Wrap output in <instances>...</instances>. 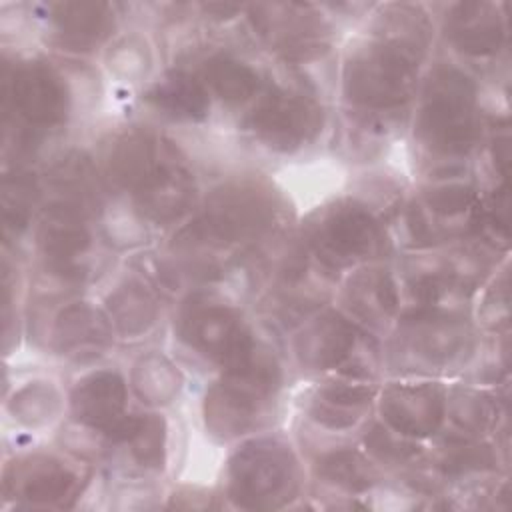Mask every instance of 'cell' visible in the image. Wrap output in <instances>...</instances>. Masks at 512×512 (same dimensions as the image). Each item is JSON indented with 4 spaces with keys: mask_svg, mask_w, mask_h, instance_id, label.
<instances>
[{
    "mask_svg": "<svg viewBox=\"0 0 512 512\" xmlns=\"http://www.w3.org/2000/svg\"><path fill=\"white\" fill-rule=\"evenodd\" d=\"M426 148L446 156L466 154L478 136L474 84L456 68H440L428 82L416 124Z\"/></svg>",
    "mask_w": 512,
    "mask_h": 512,
    "instance_id": "6da1fadb",
    "label": "cell"
},
{
    "mask_svg": "<svg viewBox=\"0 0 512 512\" xmlns=\"http://www.w3.org/2000/svg\"><path fill=\"white\" fill-rule=\"evenodd\" d=\"M416 74L418 64L408 44L374 42L348 58L344 92L364 110H394L412 98Z\"/></svg>",
    "mask_w": 512,
    "mask_h": 512,
    "instance_id": "7a4b0ae2",
    "label": "cell"
},
{
    "mask_svg": "<svg viewBox=\"0 0 512 512\" xmlns=\"http://www.w3.org/2000/svg\"><path fill=\"white\" fill-rule=\"evenodd\" d=\"M274 220L272 198L256 186H226L214 192L202 216L186 228L178 242L184 246L224 248L256 240Z\"/></svg>",
    "mask_w": 512,
    "mask_h": 512,
    "instance_id": "3957f363",
    "label": "cell"
},
{
    "mask_svg": "<svg viewBox=\"0 0 512 512\" xmlns=\"http://www.w3.org/2000/svg\"><path fill=\"white\" fill-rule=\"evenodd\" d=\"M278 386L274 358L256 352L240 368L226 370L224 378L206 396V422L222 436L248 430L262 414Z\"/></svg>",
    "mask_w": 512,
    "mask_h": 512,
    "instance_id": "277c9868",
    "label": "cell"
},
{
    "mask_svg": "<svg viewBox=\"0 0 512 512\" xmlns=\"http://www.w3.org/2000/svg\"><path fill=\"white\" fill-rule=\"evenodd\" d=\"M296 486V460L276 440L248 442L230 460V494L244 508H276Z\"/></svg>",
    "mask_w": 512,
    "mask_h": 512,
    "instance_id": "5b68a950",
    "label": "cell"
},
{
    "mask_svg": "<svg viewBox=\"0 0 512 512\" xmlns=\"http://www.w3.org/2000/svg\"><path fill=\"white\" fill-rule=\"evenodd\" d=\"M178 330L184 342L218 362L224 372L248 364L258 352L242 318L224 304H192Z\"/></svg>",
    "mask_w": 512,
    "mask_h": 512,
    "instance_id": "8992f818",
    "label": "cell"
},
{
    "mask_svg": "<svg viewBox=\"0 0 512 512\" xmlns=\"http://www.w3.org/2000/svg\"><path fill=\"white\" fill-rule=\"evenodd\" d=\"M4 110L28 128H52L64 122L68 94L60 76L44 64L28 62L4 74Z\"/></svg>",
    "mask_w": 512,
    "mask_h": 512,
    "instance_id": "52a82bcc",
    "label": "cell"
},
{
    "mask_svg": "<svg viewBox=\"0 0 512 512\" xmlns=\"http://www.w3.org/2000/svg\"><path fill=\"white\" fill-rule=\"evenodd\" d=\"M248 126L266 146L288 152L320 132L322 108L306 94L274 90L256 104Z\"/></svg>",
    "mask_w": 512,
    "mask_h": 512,
    "instance_id": "ba28073f",
    "label": "cell"
},
{
    "mask_svg": "<svg viewBox=\"0 0 512 512\" xmlns=\"http://www.w3.org/2000/svg\"><path fill=\"white\" fill-rule=\"evenodd\" d=\"M380 240V224L366 208L356 204L326 212L310 236L312 250L330 268H344L368 258L378 250Z\"/></svg>",
    "mask_w": 512,
    "mask_h": 512,
    "instance_id": "9c48e42d",
    "label": "cell"
},
{
    "mask_svg": "<svg viewBox=\"0 0 512 512\" xmlns=\"http://www.w3.org/2000/svg\"><path fill=\"white\" fill-rule=\"evenodd\" d=\"M72 414L78 422L122 440L132 416L126 414V386L116 372H94L72 392Z\"/></svg>",
    "mask_w": 512,
    "mask_h": 512,
    "instance_id": "30bf717a",
    "label": "cell"
},
{
    "mask_svg": "<svg viewBox=\"0 0 512 512\" xmlns=\"http://www.w3.org/2000/svg\"><path fill=\"white\" fill-rule=\"evenodd\" d=\"M382 418L402 436H430L434 434L446 412L444 392L430 382L396 384L384 392Z\"/></svg>",
    "mask_w": 512,
    "mask_h": 512,
    "instance_id": "8fae6325",
    "label": "cell"
},
{
    "mask_svg": "<svg viewBox=\"0 0 512 512\" xmlns=\"http://www.w3.org/2000/svg\"><path fill=\"white\" fill-rule=\"evenodd\" d=\"M138 210L152 222L178 220L194 200V178L170 152L134 190Z\"/></svg>",
    "mask_w": 512,
    "mask_h": 512,
    "instance_id": "7c38bea8",
    "label": "cell"
},
{
    "mask_svg": "<svg viewBox=\"0 0 512 512\" xmlns=\"http://www.w3.org/2000/svg\"><path fill=\"white\" fill-rule=\"evenodd\" d=\"M252 22L276 50L290 58H306L324 46L320 22L314 14H308V6L262 4L254 8Z\"/></svg>",
    "mask_w": 512,
    "mask_h": 512,
    "instance_id": "4fadbf2b",
    "label": "cell"
},
{
    "mask_svg": "<svg viewBox=\"0 0 512 512\" xmlns=\"http://www.w3.org/2000/svg\"><path fill=\"white\" fill-rule=\"evenodd\" d=\"M76 474L52 458H28L14 464L6 476V492L26 504H62L74 494Z\"/></svg>",
    "mask_w": 512,
    "mask_h": 512,
    "instance_id": "5bb4252c",
    "label": "cell"
},
{
    "mask_svg": "<svg viewBox=\"0 0 512 512\" xmlns=\"http://www.w3.org/2000/svg\"><path fill=\"white\" fill-rule=\"evenodd\" d=\"M404 338L418 358L428 364H444L464 350L468 330L458 318L424 308L406 318Z\"/></svg>",
    "mask_w": 512,
    "mask_h": 512,
    "instance_id": "9a60e30c",
    "label": "cell"
},
{
    "mask_svg": "<svg viewBox=\"0 0 512 512\" xmlns=\"http://www.w3.org/2000/svg\"><path fill=\"white\" fill-rule=\"evenodd\" d=\"M82 214V210L58 202L42 216L38 244L44 256L58 268L72 266L90 246V232Z\"/></svg>",
    "mask_w": 512,
    "mask_h": 512,
    "instance_id": "2e32d148",
    "label": "cell"
},
{
    "mask_svg": "<svg viewBox=\"0 0 512 512\" xmlns=\"http://www.w3.org/2000/svg\"><path fill=\"white\" fill-rule=\"evenodd\" d=\"M356 342L354 326L342 316L330 312L314 320L298 338L300 360L316 370L334 368L344 362Z\"/></svg>",
    "mask_w": 512,
    "mask_h": 512,
    "instance_id": "e0dca14e",
    "label": "cell"
},
{
    "mask_svg": "<svg viewBox=\"0 0 512 512\" xmlns=\"http://www.w3.org/2000/svg\"><path fill=\"white\" fill-rule=\"evenodd\" d=\"M448 32L462 52L474 56L498 52L504 40L502 20L496 8L486 2L458 4L448 20Z\"/></svg>",
    "mask_w": 512,
    "mask_h": 512,
    "instance_id": "ac0fdd59",
    "label": "cell"
},
{
    "mask_svg": "<svg viewBox=\"0 0 512 512\" xmlns=\"http://www.w3.org/2000/svg\"><path fill=\"white\" fill-rule=\"evenodd\" d=\"M56 344L66 356L86 360L110 344V328L102 314L88 304L66 308L56 322Z\"/></svg>",
    "mask_w": 512,
    "mask_h": 512,
    "instance_id": "d6986e66",
    "label": "cell"
},
{
    "mask_svg": "<svg viewBox=\"0 0 512 512\" xmlns=\"http://www.w3.org/2000/svg\"><path fill=\"white\" fill-rule=\"evenodd\" d=\"M170 154V148L148 132L126 134L110 156V172L114 180L134 190L160 162Z\"/></svg>",
    "mask_w": 512,
    "mask_h": 512,
    "instance_id": "ffe728a7",
    "label": "cell"
},
{
    "mask_svg": "<svg viewBox=\"0 0 512 512\" xmlns=\"http://www.w3.org/2000/svg\"><path fill=\"white\" fill-rule=\"evenodd\" d=\"M374 390L352 380L332 382L318 390L312 402V414L330 428L352 426L368 406Z\"/></svg>",
    "mask_w": 512,
    "mask_h": 512,
    "instance_id": "44dd1931",
    "label": "cell"
},
{
    "mask_svg": "<svg viewBox=\"0 0 512 512\" xmlns=\"http://www.w3.org/2000/svg\"><path fill=\"white\" fill-rule=\"evenodd\" d=\"M52 22L64 42L72 46H90L98 42L108 28V4L102 2H60L50 6Z\"/></svg>",
    "mask_w": 512,
    "mask_h": 512,
    "instance_id": "7402d4cb",
    "label": "cell"
},
{
    "mask_svg": "<svg viewBox=\"0 0 512 512\" xmlns=\"http://www.w3.org/2000/svg\"><path fill=\"white\" fill-rule=\"evenodd\" d=\"M150 100L180 120H202L210 108L204 84L186 72H170L154 86Z\"/></svg>",
    "mask_w": 512,
    "mask_h": 512,
    "instance_id": "603a6c76",
    "label": "cell"
},
{
    "mask_svg": "<svg viewBox=\"0 0 512 512\" xmlns=\"http://www.w3.org/2000/svg\"><path fill=\"white\" fill-rule=\"evenodd\" d=\"M476 210V194L472 188L462 186V184H452V186H442L432 192H428L422 200V206H414L412 212L420 216H432V224L424 226L422 230L414 232L418 240L426 242H436V224L438 220H454L462 216L464 212Z\"/></svg>",
    "mask_w": 512,
    "mask_h": 512,
    "instance_id": "cb8c5ba5",
    "label": "cell"
},
{
    "mask_svg": "<svg viewBox=\"0 0 512 512\" xmlns=\"http://www.w3.org/2000/svg\"><path fill=\"white\" fill-rule=\"evenodd\" d=\"M398 304V292L392 278L380 270L358 276L350 284L352 310L372 322L388 318Z\"/></svg>",
    "mask_w": 512,
    "mask_h": 512,
    "instance_id": "d4e9b609",
    "label": "cell"
},
{
    "mask_svg": "<svg viewBox=\"0 0 512 512\" xmlns=\"http://www.w3.org/2000/svg\"><path fill=\"white\" fill-rule=\"evenodd\" d=\"M206 82L226 102H242L258 88V74L242 60L218 54L206 62Z\"/></svg>",
    "mask_w": 512,
    "mask_h": 512,
    "instance_id": "484cf974",
    "label": "cell"
},
{
    "mask_svg": "<svg viewBox=\"0 0 512 512\" xmlns=\"http://www.w3.org/2000/svg\"><path fill=\"white\" fill-rule=\"evenodd\" d=\"M54 186L62 192V204L78 208L84 212V206L98 200V180L92 170V164L80 156L60 162L52 174Z\"/></svg>",
    "mask_w": 512,
    "mask_h": 512,
    "instance_id": "4316f807",
    "label": "cell"
},
{
    "mask_svg": "<svg viewBox=\"0 0 512 512\" xmlns=\"http://www.w3.org/2000/svg\"><path fill=\"white\" fill-rule=\"evenodd\" d=\"M110 312L122 332L138 334L152 324L156 308L140 284H126L110 298Z\"/></svg>",
    "mask_w": 512,
    "mask_h": 512,
    "instance_id": "83f0119b",
    "label": "cell"
},
{
    "mask_svg": "<svg viewBox=\"0 0 512 512\" xmlns=\"http://www.w3.org/2000/svg\"><path fill=\"white\" fill-rule=\"evenodd\" d=\"M318 470L326 480L354 492L366 490L376 478L370 462H366L364 456L352 450H340V452L328 454L320 462Z\"/></svg>",
    "mask_w": 512,
    "mask_h": 512,
    "instance_id": "f1b7e54d",
    "label": "cell"
},
{
    "mask_svg": "<svg viewBox=\"0 0 512 512\" xmlns=\"http://www.w3.org/2000/svg\"><path fill=\"white\" fill-rule=\"evenodd\" d=\"M132 456L142 466H160L164 454V422L156 416H132L126 436Z\"/></svg>",
    "mask_w": 512,
    "mask_h": 512,
    "instance_id": "f546056e",
    "label": "cell"
},
{
    "mask_svg": "<svg viewBox=\"0 0 512 512\" xmlns=\"http://www.w3.org/2000/svg\"><path fill=\"white\" fill-rule=\"evenodd\" d=\"M178 372L160 356L144 358L134 374L136 392L148 402H168L178 392Z\"/></svg>",
    "mask_w": 512,
    "mask_h": 512,
    "instance_id": "4dcf8cb0",
    "label": "cell"
},
{
    "mask_svg": "<svg viewBox=\"0 0 512 512\" xmlns=\"http://www.w3.org/2000/svg\"><path fill=\"white\" fill-rule=\"evenodd\" d=\"M36 202V186L26 174L4 178L2 216L8 230H22L30 220V208Z\"/></svg>",
    "mask_w": 512,
    "mask_h": 512,
    "instance_id": "1f68e13d",
    "label": "cell"
},
{
    "mask_svg": "<svg viewBox=\"0 0 512 512\" xmlns=\"http://www.w3.org/2000/svg\"><path fill=\"white\" fill-rule=\"evenodd\" d=\"M494 466V454L486 446H476V444H464L456 446L446 460H444V470L450 474H462L468 470H482V468H492Z\"/></svg>",
    "mask_w": 512,
    "mask_h": 512,
    "instance_id": "d6a6232c",
    "label": "cell"
},
{
    "mask_svg": "<svg viewBox=\"0 0 512 512\" xmlns=\"http://www.w3.org/2000/svg\"><path fill=\"white\" fill-rule=\"evenodd\" d=\"M398 434V432H396ZM402 434L394 436L390 430H382V428H374L372 434L366 438L370 450L374 454H378L382 460H404L408 456L414 454V446L406 440L400 438Z\"/></svg>",
    "mask_w": 512,
    "mask_h": 512,
    "instance_id": "836d02e7",
    "label": "cell"
}]
</instances>
